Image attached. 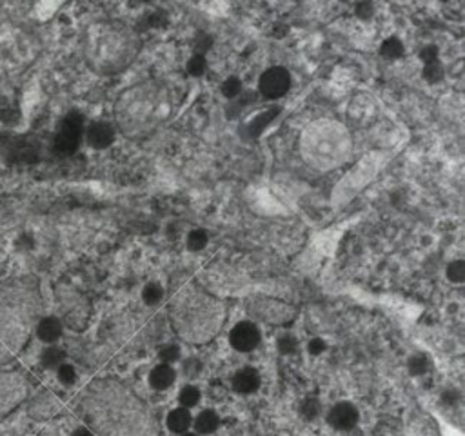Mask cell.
<instances>
[{"label":"cell","mask_w":465,"mask_h":436,"mask_svg":"<svg viewBox=\"0 0 465 436\" xmlns=\"http://www.w3.org/2000/svg\"><path fill=\"white\" fill-rule=\"evenodd\" d=\"M35 303L22 289H0V364L15 358L30 336Z\"/></svg>","instance_id":"cell-1"},{"label":"cell","mask_w":465,"mask_h":436,"mask_svg":"<svg viewBox=\"0 0 465 436\" xmlns=\"http://www.w3.org/2000/svg\"><path fill=\"white\" fill-rule=\"evenodd\" d=\"M133 406H113L93 398L86 409V420L102 436H157V426L144 411Z\"/></svg>","instance_id":"cell-2"},{"label":"cell","mask_w":465,"mask_h":436,"mask_svg":"<svg viewBox=\"0 0 465 436\" xmlns=\"http://www.w3.org/2000/svg\"><path fill=\"white\" fill-rule=\"evenodd\" d=\"M27 395L24 376L15 371H0V418L21 406Z\"/></svg>","instance_id":"cell-3"},{"label":"cell","mask_w":465,"mask_h":436,"mask_svg":"<svg viewBox=\"0 0 465 436\" xmlns=\"http://www.w3.org/2000/svg\"><path fill=\"white\" fill-rule=\"evenodd\" d=\"M82 129L84 122L82 117L78 113H69L64 122L60 124V128L56 131L55 137V148L56 151H60L64 154L73 153L75 149L80 144V139H82Z\"/></svg>","instance_id":"cell-4"},{"label":"cell","mask_w":465,"mask_h":436,"mask_svg":"<svg viewBox=\"0 0 465 436\" xmlns=\"http://www.w3.org/2000/svg\"><path fill=\"white\" fill-rule=\"evenodd\" d=\"M291 86V77L284 67H271L266 73H262L258 80V89L264 97L267 98H280L284 97Z\"/></svg>","instance_id":"cell-5"},{"label":"cell","mask_w":465,"mask_h":436,"mask_svg":"<svg viewBox=\"0 0 465 436\" xmlns=\"http://www.w3.org/2000/svg\"><path fill=\"white\" fill-rule=\"evenodd\" d=\"M229 342L236 351L249 353V351H253L256 345L260 344V333L251 322H240L231 331Z\"/></svg>","instance_id":"cell-6"},{"label":"cell","mask_w":465,"mask_h":436,"mask_svg":"<svg viewBox=\"0 0 465 436\" xmlns=\"http://www.w3.org/2000/svg\"><path fill=\"white\" fill-rule=\"evenodd\" d=\"M329 426L338 429V431H349L356 426L358 422V411L353 404L349 402H340L337 406L329 411L328 415Z\"/></svg>","instance_id":"cell-7"},{"label":"cell","mask_w":465,"mask_h":436,"mask_svg":"<svg viewBox=\"0 0 465 436\" xmlns=\"http://www.w3.org/2000/svg\"><path fill=\"white\" fill-rule=\"evenodd\" d=\"M87 144L95 149H106L113 144L115 140V129L108 122H95L91 124L86 131Z\"/></svg>","instance_id":"cell-8"},{"label":"cell","mask_w":465,"mask_h":436,"mask_svg":"<svg viewBox=\"0 0 465 436\" xmlns=\"http://www.w3.org/2000/svg\"><path fill=\"white\" fill-rule=\"evenodd\" d=\"M260 387V375L255 369L246 367L233 376V389L240 395H251Z\"/></svg>","instance_id":"cell-9"},{"label":"cell","mask_w":465,"mask_h":436,"mask_svg":"<svg viewBox=\"0 0 465 436\" xmlns=\"http://www.w3.org/2000/svg\"><path fill=\"white\" fill-rule=\"evenodd\" d=\"M168 429L171 433H179V435H184L190 426L193 424V416H191L190 409H184V407H180V409H173L168 415Z\"/></svg>","instance_id":"cell-10"},{"label":"cell","mask_w":465,"mask_h":436,"mask_svg":"<svg viewBox=\"0 0 465 436\" xmlns=\"http://www.w3.org/2000/svg\"><path fill=\"white\" fill-rule=\"evenodd\" d=\"M174 382V369L171 365H157L153 371H151V375H149V384L151 387L157 391H164L168 389L169 385Z\"/></svg>","instance_id":"cell-11"},{"label":"cell","mask_w":465,"mask_h":436,"mask_svg":"<svg viewBox=\"0 0 465 436\" xmlns=\"http://www.w3.org/2000/svg\"><path fill=\"white\" fill-rule=\"evenodd\" d=\"M36 334L42 342H47L52 344L55 340L60 339L62 334V325L60 322L53 317H47V319H42L41 322L36 323Z\"/></svg>","instance_id":"cell-12"},{"label":"cell","mask_w":465,"mask_h":436,"mask_svg":"<svg viewBox=\"0 0 465 436\" xmlns=\"http://www.w3.org/2000/svg\"><path fill=\"white\" fill-rule=\"evenodd\" d=\"M194 427H196V433L200 435H211V433L216 431L218 427V416L213 411H202L199 413V416L194 418Z\"/></svg>","instance_id":"cell-13"},{"label":"cell","mask_w":465,"mask_h":436,"mask_svg":"<svg viewBox=\"0 0 465 436\" xmlns=\"http://www.w3.org/2000/svg\"><path fill=\"white\" fill-rule=\"evenodd\" d=\"M382 55L385 58H400L404 55V46H402V42L398 38H387V41L382 44Z\"/></svg>","instance_id":"cell-14"},{"label":"cell","mask_w":465,"mask_h":436,"mask_svg":"<svg viewBox=\"0 0 465 436\" xmlns=\"http://www.w3.org/2000/svg\"><path fill=\"white\" fill-rule=\"evenodd\" d=\"M142 298L148 306H157V303L164 298V289L160 288L159 284H148V286L144 288Z\"/></svg>","instance_id":"cell-15"},{"label":"cell","mask_w":465,"mask_h":436,"mask_svg":"<svg viewBox=\"0 0 465 436\" xmlns=\"http://www.w3.org/2000/svg\"><path fill=\"white\" fill-rule=\"evenodd\" d=\"M199 400L200 391L196 389V387H193V385H185V387H182V391H180V404L184 406V409L194 407L199 404Z\"/></svg>","instance_id":"cell-16"},{"label":"cell","mask_w":465,"mask_h":436,"mask_svg":"<svg viewBox=\"0 0 465 436\" xmlns=\"http://www.w3.org/2000/svg\"><path fill=\"white\" fill-rule=\"evenodd\" d=\"M205 246H207V233L204 229H194V231L190 233V236H188V247H190L191 251H200Z\"/></svg>","instance_id":"cell-17"},{"label":"cell","mask_w":465,"mask_h":436,"mask_svg":"<svg viewBox=\"0 0 465 436\" xmlns=\"http://www.w3.org/2000/svg\"><path fill=\"white\" fill-rule=\"evenodd\" d=\"M300 415L306 420H315L320 415V402L317 398H306L300 406Z\"/></svg>","instance_id":"cell-18"},{"label":"cell","mask_w":465,"mask_h":436,"mask_svg":"<svg viewBox=\"0 0 465 436\" xmlns=\"http://www.w3.org/2000/svg\"><path fill=\"white\" fill-rule=\"evenodd\" d=\"M424 78L431 84L440 82L444 78V67H442V64L438 60L433 62V64H427L424 69Z\"/></svg>","instance_id":"cell-19"},{"label":"cell","mask_w":465,"mask_h":436,"mask_svg":"<svg viewBox=\"0 0 465 436\" xmlns=\"http://www.w3.org/2000/svg\"><path fill=\"white\" fill-rule=\"evenodd\" d=\"M447 278L451 282L462 284L465 280V262L456 260L453 262L449 267H447Z\"/></svg>","instance_id":"cell-20"},{"label":"cell","mask_w":465,"mask_h":436,"mask_svg":"<svg viewBox=\"0 0 465 436\" xmlns=\"http://www.w3.org/2000/svg\"><path fill=\"white\" fill-rule=\"evenodd\" d=\"M205 67H207V62H205L204 55H194V57L190 58V62H188V73L193 75V77L204 75Z\"/></svg>","instance_id":"cell-21"},{"label":"cell","mask_w":465,"mask_h":436,"mask_svg":"<svg viewBox=\"0 0 465 436\" xmlns=\"http://www.w3.org/2000/svg\"><path fill=\"white\" fill-rule=\"evenodd\" d=\"M159 356H160V360H162V362H164L166 365L171 364V362H174V360L180 358V347L177 344L164 345V347H160Z\"/></svg>","instance_id":"cell-22"},{"label":"cell","mask_w":465,"mask_h":436,"mask_svg":"<svg viewBox=\"0 0 465 436\" xmlns=\"http://www.w3.org/2000/svg\"><path fill=\"white\" fill-rule=\"evenodd\" d=\"M62 360H64V353H62L58 347L46 349V353H44V356H42V362H44L47 367H55V365H58V364L62 365Z\"/></svg>","instance_id":"cell-23"},{"label":"cell","mask_w":465,"mask_h":436,"mask_svg":"<svg viewBox=\"0 0 465 436\" xmlns=\"http://www.w3.org/2000/svg\"><path fill=\"white\" fill-rule=\"evenodd\" d=\"M240 91H242V84L236 77H229L224 84H222V93H224L227 98H235Z\"/></svg>","instance_id":"cell-24"},{"label":"cell","mask_w":465,"mask_h":436,"mask_svg":"<svg viewBox=\"0 0 465 436\" xmlns=\"http://www.w3.org/2000/svg\"><path fill=\"white\" fill-rule=\"evenodd\" d=\"M273 115H276V111H275V109H271V111H267V113L260 115V117L256 118L255 122L251 124V128H249L251 135H253V137H255V135H258V133H260L262 129L266 128L267 124L271 122V118H273Z\"/></svg>","instance_id":"cell-25"},{"label":"cell","mask_w":465,"mask_h":436,"mask_svg":"<svg viewBox=\"0 0 465 436\" xmlns=\"http://www.w3.org/2000/svg\"><path fill=\"white\" fill-rule=\"evenodd\" d=\"M278 349H280L284 354L295 353V351L298 349L297 339H295V336H291V334H284V336L278 340Z\"/></svg>","instance_id":"cell-26"},{"label":"cell","mask_w":465,"mask_h":436,"mask_svg":"<svg viewBox=\"0 0 465 436\" xmlns=\"http://www.w3.org/2000/svg\"><path fill=\"white\" fill-rule=\"evenodd\" d=\"M58 380H60L64 385H71L75 384V380H77V373H75V369H73L71 365L62 364L60 367H58Z\"/></svg>","instance_id":"cell-27"},{"label":"cell","mask_w":465,"mask_h":436,"mask_svg":"<svg viewBox=\"0 0 465 436\" xmlns=\"http://www.w3.org/2000/svg\"><path fill=\"white\" fill-rule=\"evenodd\" d=\"M427 367H429V364H427V358H425V356H422V354H418V356L411 358L409 371L413 373V375H416V376L424 375L425 371H427Z\"/></svg>","instance_id":"cell-28"},{"label":"cell","mask_w":465,"mask_h":436,"mask_svg":"<svg viewBox=\"0 0 465 436\" xmlns=\"http://www.w3.org/2000/svg\"><path fill=\"white\" fill-rule=\"evenodd\" d=\"M420 58H422V62H425V66H427V64H433V62L438 60V47L425 46L424 49L420 51Z\"/></svg>","instance_id":"cell-29"},{"label":"cell","mask_w":465,"mask_h":436,"mask_svg":"<svg viewBox=\"0 0 465 436\" xmlns=\"http://www.w3.org/2000/svg\"><path fill=\"white\" fill-rule=\"evenodd\" d=\"M211 47V38L207 35H199V38H196V46H194V51H196V55H204L207 49Z\"/></svg>","instance_id":"cell-30"},{"label":"cell","mask_w":465,"mask_h":436,"mask_svg":"<svg viewBox=\"0 0 465 436\" xmlns=\"http://www.w3.org/2000/svg\"><path fill=\"white\" fill-rule=\"evenodd\" d=\"M307 349H309V353L311 354H320L326 351V342L320 339H313L311 342H309V345H307Z\"/></svg>","instance_id":"cell-31"},{"label":"cell","mask_w":465,"mask_h":436,"mask_svg":"<svg viewBox=\"0 0 465 436\" xmlns=\"http://www.w3.org/2000/svg\"><path fill=\"white\" fill-rule=\"evenodd\" d=\"M356 15L362 16V19H369V16L373 15V5L371 4H358L356 5Z\"/></svg>","instance_id":"cell-32"},{"label":"cell","mask_w":465,"mask_h":436,"mask_svg":"<svg viewBox=\"0 0 465 436\" xmlns=\"http://www.w3.org/2000/svg\"><path fill=\"white\" fill-rule=\"evenodd\" d=\"M73 436H95V435H93L91 429H87V427H80V429H77V431L73 433Z\"/></svg>","instance_id":"cell-33"},{"label":"cell","mask_w":465,"mask_h":436,"mask_svg":"<svg viewBox=\"0 0 465 436\" xmlns=\"http://www.w3.org/2000/svg\"><path fill=\"white\" fill-rule=\"evenodd\" d=\"M182 436H199V435H194V433H184Z\"/></svg>","instance_id":"cell-34"}]
</instances>
